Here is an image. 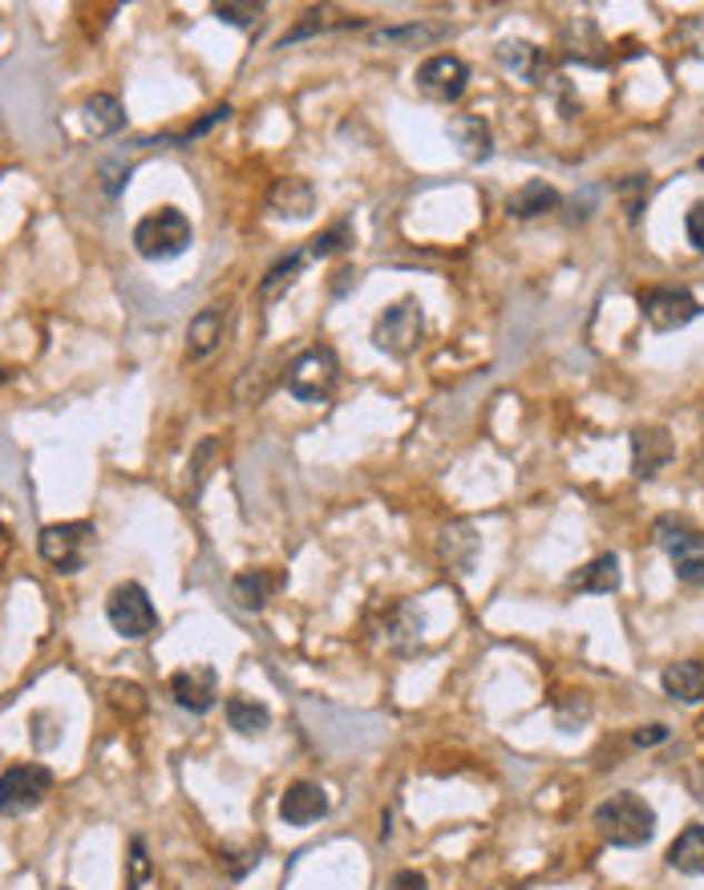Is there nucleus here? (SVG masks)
<instances>
[{
	"label": "nucleus",
	"instance_id": "obj_19",
	"mask_svg": "<svg viewBox=\"0 0 704 890\" xmlns=\"http://www.w3.org/2000/svg\"><path fill=\"white\" fill-rule=\"evenodd\" d=\"M449 138L462 146V155L474 158V162H482V158L494 155V138H490V126L482 122L478 113H462V118H454L449 122Z\"/></svg>",
	"mask_w": 704,
	"mask_h": 890
},
{
	"label": "nucleus",
	"instance_id": "obj_16",
	"mask_svg": "<svg viewBox=\"0 0 704 890\" xmlns=\"http://www.w3.org/2000/svg\"><path fill=\"white\" fill-rule=\"evenodd\" d=\"M664 692L681 704H701L704 701V664L701 660H681V664H668L664 676H660Z\"/></svg>",
	"mask_w": 704,
	"mask_h": 890
},
{
	"label": "nucleus",
	"instance_id": "obj_21",
	"mask_svg": "<svg viewBox=\"0 0 704 890\" xmlns=\"http://www.w3.org/2000/svg\"><path fill=\"white\" fill-rule=\"evenodd\" d=\"M224 712H227V724L244 736L268 733V724H271V709L264 701H256V696H227Z\"/></svg>",
	"mask_w": 704,
	"mask_h": 890
},
{
	"label": "nucleus",
	"instance_id": "obj_6",
	"mask_svg": "<svg viewBox=\"0 0 704 890\" xmlns=\"http://www.w3.org/2000/svg\"><path fill=\"white\" fill-rule=\"evenodd\" d=\"M93 538L90 523H49L41 526V538H37V551L49 567L61 571V575H78L86 567V546Z\"/></svg>",
	"mask_w": 704,
	"mask_h": 890
},
{
	"label": "nucleus",
	"instance_id": "obj_31",
	"mask_svg": "<svg viewBox=\"0 0 704 890\" xmlns=\"http://www.w3.org/2000/svg\"><path fill=\"white\" fill-rule=\"evenodd\" d=\"M446 33L442 24H409V29H389V33H380V41H437V37Z\"/></svg>",
	"mask_w": 704,
	"mask_h": 890
},
{
	"label": "nucleus",
	"instance_id": "obj_8",
	"mask_svg": "<svg viewBox=\"0 0 704 890\" xmlns=\"http://www.w3.org/2000/svg\"><path fill=\"white\" fill-rule=\"evenodd\" d=\"M639 316L656 333H676L701 316V300L688 288H648L639 291Z\"/></svg>",
	"mask_w": 704,
	"mask_h": 890
},
{
	"label": "nucleus",
	"instance_id": "obj_38",
	"mask_svg": "<svg viewBox=\"0 0 704 890\" xmlns=\"http://www.w3.org/2000/svg\"><path fill=\"white\" fill-rule=\"evenodd\" d=\"M696 167H701V170H704V155H701V162H696Z\"/></svg>",
	"mask_w": 704,
	"mask_h": 890
},
{
	"label": "nucleus",
	"instance_id": "obj_13",
	"mask_svg": "<svg viewBox=\"0 0 704 890\" xmlns=\"http://www.w3.org/2000/svg\"><path fill=\"white\" fill-rule=\"evenodd\" d=\"M328 813V793L313 781H296L280 798V818L288 825H313Z\"/></svg>",
	"mask_w": 704,
	"mask_h": 890
},
{
	"label": "nucleus",
	"instance_id": "obj_4",
	"mask_svg": "<svg viewBox=\"0 0 704 890\" xmlns=\"http://www.w3.org/2000/svg\"><path fill=\"white\" fill-rule=\"evenodd\" d=\"M336 377H340V360L328 345L304 348L296 360L284 373V385L296 400H325L336 389Z\"/></svg>",
	"mask_w": 704,
	"mask_h": 890
},
{
	"label": "nucleus",
	"instance_id": "obj_37",
	"mask_svg": "<svg viewBox=\"0 0 704 890\" xmlns=\"http://www.w3.org/2000/svg\"><path fill=\"white\" fill-rule=\"evenodd\" d=\"M0 385H4V368H0Z\"/></svg>",
	"mask_w": 704,
	"mask_h": 890
},
{
	"label": "nucleus",
	"instance_id": "obj_5",
	"mask_svg": "<svg viewBox=\"0 0 704 890\" xmlns=\"http://www.w3.org/2000/svg\"><path fill=\"white\" fill-rule=\"evenodd\" d=\"M106 620L122 640H146L158 627V612L142 583H118L106 600Z\"/></svg>",
	"mask_w": 704,
	"mask_h": 890
},
{
	"label": "nucleus",
	"instance_id": "obj_22",
	"mask_svg": "<svg viewBox=\"0 0 704 890\" xmlns=\"http://www.w3.org/2000/svg\"><path fill=\"white\" fill-rule=\"evenodd\" d=\"M510 215L515 219H535V215H547L559 207V190L551 187V182H543V178H531L526 187H518L515 195H510Z\"/></svg>",
	"mask_w": 704,
	"mask_h": 890
},
{
	"label": "nucleus",
	"instance_id": "obj_35",
	"mask_svg": "<svg viewBox=\"0 0 704 890\" xmlns=\"http://www.w3.org/2000/svg\"><path fill=\"white\" fill-rule=\"evenodd\" d=\"M389 890H425V874L422 870H397L389 879Z\"/></svg>",
	"mask_w": 704,
	"mask_h": 890
},
{
	"label": "nucleus",
	"instance_id": "obj_25",
	"mask_svg": "<svg viewBox=\"0 0 704 890\" xmlns=\"http://www.w3.org/2000/svg\"><path fill=\"white\" fill-rule=\"evenodd\" d=\"M474 555H478V534L469 531V523L446 526V534H442V558H446L449 567L466 575L469 563H474Z\"/></svg>",
	"mask_w": 704,
	"mask_h": 890
},
{
	"label": "nucleus",
	"instance_id": "obj_10",
	"mask_svg": "<svg viewBox=\"0 0 704 890\" xmlns=\"http://www.w3.org/2000/svg\"><path fill=\"white\" fill-rule=\"evenodd\" d=\"M417 89L434 101H458L469 86V66L454 53H437L417 66Z\"/></svg>",
	"mask_w": 704,
	"mask_h": 890
},
{
	"label": "nucleus",
	"instance_id": "obj_14",
	"mask_svg": "<svg viewBox=\"0 0 704 890\" xmlns=\"http://www.w3.org/2000/svg\"><path fill=\"white\" fill-rule=\"evenodd\" d=\"M224 328H227V308L224 304H207L199 316H190L187 324V356L190 360H202V356H211L224 340Z\"/></svg>",
	"mask_w": 704,
	"mask_h": 890
},
{
	"label": "nucleus",
	"instance_id": "obj_28",
	"mask_svg": "<svg viewBox=\"0 0 704 890\" xmlns=\"http://www.w3.org/2000/svg\"><path fill=\"white\" fill-rule=\"evenodd\" d=\"M215 17L224 24H235V29H256L259 17H264V4H215Z\"/></svg>",
	"mask_w": 704,
	"mask_h": 890
},
{
	"label": "nucleus",
	"instance_id": "obj_34",
	"mask_svg": "<svg viewBox=\"0 0 704 890\" xmlns=\"http://www.w3.org/2000/svg\"><path fill=\"white\" fill-rule=\"evenodd\" d=\"M639 749H652L660 745V741H668V724H648V729H636V736H632Z\"/></svg>",
	"mask_w": 704,
	"mask_h": 890
},
{
	"label": "nucleus",
	"instance_id": "obj_30",
	"mask_svg": "<svg viewBox=\"0 0 704 890\" xmlns=\"http://www.w3.org/2000/svg\"><path fill=\"white\" fill-rule=\"evenodd\" d=\"M219 454V442L215 437H202L199 449H195V457H190V469H195V486H190V494H199V486L207 482V474H211V457Z\"/></svg>",
	"mask_w": 704,
	"mask_h": 890
},
{
	"label": "nucleus",
	"instance_id": "obj_3",
	"mask_svg": "<svg viewBox=\"0 0 704 890\" xmlns=\"http://www.w3.org/2000/svg\"><path fill=\"white\" fill-rule=\"evenodd\" d=\"M135 247L142 259H175L190 247V219L179 207H158L135 227Z\"/></svg>",
	"mask_w": 704,
	"mask_h": 890
},
{
	"label": "nucleus",
	"instance_id": "obj_15",
	"mask_svg": "<svg viewBox=\"0 0 704 890\" xmlns=\"http://www.w3.org/2000/svg\"><path fill=\"white\" fill-rule=\"evenodd\" d=\"M316 211V190L308 178H280L271 190V215L280 219H308Z\"/></svg>",
	"mask_w": 704,
	"mask_h": 890
},
{
	"label": "nucleus",
	"instance_id": "obj_1",
	"mask_svg": "<svg viewBox=\"0 0 704 890\" xmlns=\"http://www.w3.org/2000/svg\"><path fill=\"white\" fill-rule=\"evenodd\" d=\"M595 825L612 846L636 850V846H648L656 834V810L639 793H612L595 805Z\"/></svg>",
	"mask_w": 704,
	"mask_h": 890
},
{
	"label": "nucleus",
	"instance_id": "obj_24",
	"mask_svg": "<svg viewBox=\"0 0 704 890\" xmlns=\"http://www.w3.org/2000/svg\"><path fill=\"white\" fill-rule=\"evenodd\" d=\"M81 122H86L90 134H118L126 126L122 101L113 98V93H93V98L81 106Z\"/></svg>",
	"mask_w": 704,
	"mask_h": 890
},
{
	"label": "nucleus",
	"instance_id": "obj_23",
	"mask_svg": "<svg viewBox=\"0 0 704 890\" xmlns=\"http://www.w3.org/2000/svg\"><path fill=\"white\" fill-rule=\"evenodd\" d=\"M668 867L681 870V874H704V825H688L676 834V842L668 846Z\"/></svg>",
	"mask_w": 704,
	"mask_h": 890
},
{
	"label": "nucleus",
	"instance_id": "obj_11",
	"mask_svg": "<svg viewBox=\"0 0 704 890\" xmlns=\"http://www.w3.org/2000/svg\"><path fill=\"white\" fill-rule=\"evenodd\" d=\"M170 696L187 712H211L219 701V676L207 664H190L170 676Z\"/></svg>",
	"mask_w": 704,
	"mask_h": 890
},
{
	"label": "nucleus",
	"instance_id": "obj_18",
	"mask_svg": "<svg viewBox=\"0 0 704 890\" xmlns=\"http://www.w3.org/2000/svg\"><path fill=\"white\" fill-rule=\"evenodd\" d=\"M498 61H503L510 73H518V78L535 81V86L551 73L547 53L535 49V44H526V41H506L503 49H498Z\"/></svg>",
	"mask_w": 704,
	"mask_h": 890
},
{
	"label": "nucleus",
	"instance_id": "obj_9",
	"mask_svg": "<svg viewBox=\"0 0 704 890\" xmlns=\"http://www.w3.org/2000/svg\"><path fill=\"white\" fill-rule=\"evenodd\" d=\"M53 790V773L46 765H12L0 773V813H29L37 810L46 793Z\"/></svg>",
	"mask_w": 704,
	"mask_h": 890
},
{
	"label": "nucleus",
	"instance_id": "obj_32",
	"mask_svg": "<svg viewBox=\"0 0 704 890\" xmlns=\"http://www.w3.org/2000/svg\"><path fill=\"white\" fill-rule=\"evenodd\" d=\"M684 231H688V244H693L696 251H704V202H696L693 211L684 215Z\"/></svg>",
	"mask_w": 704,
	"mask_h": 890
},
{
	"label": "nucleus",
	"instance_id": "obj_12",
	"mask_svg": "<svg viewBox=\"0 0 704 890\" xmlns=\"http://www.w3.org/2000/svg\"><path fill=\"white\" fill-rule=\"evenodd\" d=\"M672 457V437L660 425H639L632 434V469L636 478H656L660 466H668Z\"/></svg>",
	"mask_w": 704,
	"mask_h": 890
},
{
	"label": "nucleus",
	"instance_id": "obj_29",
	"mask_svg": "<svg viewBox=\"0 0 704 890\" xmlns=\"http://www.w3.org/2000/svg\"><path fill=\"white\" fill-rule=\"evenodd\" d=\"M619 199H624L627 219L636 222L639 211H644V199H648V175H632L619 182Z\"/></svg>",
	"mask_w": 704,
	"mask_h": 890
},
{
	"label": "nucleus",
	"instance_id": "obj_27",
	"mask_svg": "<svg viewBox=\"0 0 704 890\" xmlns=\"http://www.w3.org/2000/svg\"><path fill=\"white\" fill-rule=\"evenodd\" d=\"M348 244H353V227H348V222H333L325 235H316L308 251H313L316 259H325V256H336V251H345Z\"/></svg>",
	"mask_w": 704,
	"mask_h": 890
},
{
	"label": "nucleus",
	"instance_id": "obj_7",
	"mask_svg": "<svg viewBox=\"0 0 704 890\" xmlns=\"http://www.w3.org/2000/svg\"><path fill=\"white\" fill-rule=\"evenodd\" d=\"M422 304L405 296L393 308H385V316L373 324V345L389 356H409L417 348V340H422Z\"/></svg>",
	"mask_w": 704,
	"mask_h": 890
},
{
	"label": "nucleus",
	"instance_id": "obj_33",
	"mask_svg": "<svg viewBox=\"0 0 704 890\" xmlns=\"http://www.w3.org/2000/svg\"><path fill=\"white\" fill-rule=\"evenodd\" d=\"M227 113H231V106H215V110L207 113V118H202V122H195V126H190V130H187V142H190V138H199V134H207V130H211V126L227 122Z\"/></svg>",
	"mask_w": 704,
	"mask_h": 890
},
{
	"label": "nucleus",
	"instance_id": "obj_17",
	"mask_svg": "<svg viewBox=\"0 0 704 890\" xmlns=\"http://www.w3.org/2000/svg\"><path fill=\"white\" fill-rule=\"evenodd\" d=\"M280 583H284V578L276 575V571L256 567V571L235 575L231 591H235V600H239V607H247V612H259V607H268V600L276 595V591H280Z\"/></svg>",
	"mask_w": 704,
	"mask_h": 890
},
{
	"label": "nucleus",
	"instance_id": "obj_20",
	"mask_svg": "<svg viewBox=\"0 0 704 890\" xmlns=\"http://www.w3.org/2000/svg\"><path fill=\"white\" fill-rule=\"evenodd\" d=\"M619 583H624V575H619V558L615 555L592 558L587 567H579L571 575V587L592 591V595H612V591H619Z\"/></svg>",
	"mask_w": 704,
	"mask_h": 890
},
{
	"label": "nucleus",
	"instance_id": "obj_2",
	"mask_svg": "<svg viewBox=\"0 0 704 890\" xmlns=\"http://www.w3.org/2000/svg\"><path fill=\"white\" fill-rule=\"evenodd\" d=\"M652 534H656L660 551L672 558V571L684 587H704V531H696L688 518L660 514Z\"/></svg>",
	"mask_w": 704,
	"mask_h": 890
},
{
	"label": "nucleus",
	"instance_id": "obj_36",
	"mask_svg": "<svg viewBox=\"0 0 704 890\" xmlns=\"http://www.w3.org/2000/svg\"><path fill=\"white\" fill-rule=\"evenodd\" d=\"M696 798H701V801H704V765H701V769H696Z\"/></svg>",
	"mask_w": 704,
	"mask_h": 890
},
{
	"label": "nucleus",
	"instance_id": "obj_26",
	"mask_svg": "<svg viewBox=\"0 0 704 890\" xmlns=\"http://www.w3.org/2000/svg\"><path fill=\"white\" fill-rule=\"evenodd\" d=\"M304 251H291V256H284L280 264H271V271L264 279H259V300H276V296H284V291L296 284V276L304 271Z\"/></svg>",
	"mask_w": 704,
	"mask_h": 890
}]
</instances>
